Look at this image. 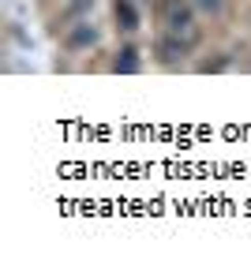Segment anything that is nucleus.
I'll use <instances>...</instances> for the list:
<instances>
[{"label":"nucleus","instance_id":"nucleus-3","mask_svg":"<svg viewBox=\"0 0 251 262\" xmlns=\"http://www.w3.org/2000/svg\"><path fill=\"white\" fill-rule=\"evenodd\" d=\"M94 41H98V30L87 27V23L68 34V49H87V45H94Z\"/></svg>","mask_w":251,"mask_h":262},{"label":"nucleus","instance_id":"nucleus-5","mask_svg":"<svg viewBox=\"0 0 251 262\" xmlns=\"http://www.w3.org/2000/svg\"><path fill=\"white\" fill-rule=\"evenodd\" d=\"M116 71H139V60H135V49H124L120 56H116Z\"/></svg>","mask_w":251,"mask_h":262},{"label":"nucleus","instance_id":"nucleus-4","mask_svg":"<svg viewBox=\"0 0 251 262\" xmlns=\"http://www.w3.org/2000/svg\"><path fill=\"white\" fill-rule=\"evenodd\" d=\"M116 19H120L124 30H135L139 27V15H135V8H131L128 0H116Z\"/></svg>","mask_w":251,"mask_h":262},{"label":"nucleus","instance_id":"nucleus-1","mask_svg":"<svg viewBox=\"0 0 251 262\" xmlns=\"http://www.w3.org/2000/svg\"><path fill=\"white\" fill-rule=\"evenodd\" d=\"M161 23L173 38H184L195 41V11H191L187 0H161Z\"/></svg>","mask_w":251,"mask_h":262},{"label":"nucleus","instance_id":"nucleus-2","mask_svg":"<svg viewBox=\"0 0 251 262\" xmlns=\"http://www.w3.org/2000/svg\"><path fill=\"white\" fill-rule=\"evenodd\" d=\"M187 49H191V41H180V38H173V34L158 41V56H161L165 64H176V60H180V56H184Z\"/></svg>","mask_w":251,"mask_h":262},{"label":"nucleus","instance_id":"nucleus-6","mask_svg":"<svg viewBox=\"0 0 251 262\" xmlns=\"http://www.w3.org/2000/svg\"><path fill=\"white\" fill-rule=\"evenodd\" d=\"M191 4H195L199 11H206V15H218V11H221V4H225V0H191Z\"/></svg>","mask_w":251,"mask_h":262}]
</instances>
